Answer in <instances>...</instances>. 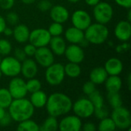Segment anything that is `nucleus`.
I'll use <instances>...</instances> for the list:
<instances>
[{
	"mask_svg": "<svg viewBox=\"0 0 131 131\" xmlns=\"http://www.w3.org/2000/svg\"><path fill=\"white\" fill-rule=\"evenodd\" d=\"M72 101L65 94L56 92L51 94L47 100L45 107L50 116L58 117L71 111Z\"/></svg>",
	"mask_w": 131,
	"mask_h": 131,
	"instance_id": "obj_1",
	"label": "nucleus"
},
{
	"mask_svg": "<svg viewBox=\"0 0 131 131\" xmlns=\"http://www.w3.org/2000/svg\"><path fill=\"white\" fill-rule=\"evenodd\" d=\"M35 112V107L28 99L19 98L13 99L8 107V114L12 120L16 122H21L31 119Z\"/></svg>",
	"mask_w": 131,
	"mask_h": 131,
	"instance_id": "obj_2",
	"label": "nucleus"
},
{
	"mask_svg": "<svg viewBox=\"0 0 131 131\" xmlns=\"http://www.w3.org/2000/svg\"><path fill=\"white\" fill-rule=\"evenodd\" d=\"M84 38L88 43L101 45L105 42L109 36V30L104 24H91L85 30Z\"/></svg>",
	"mask_w": 131,
	"mask_h": 131,
	"instance_id": "obj_3",
	"label": "nucleus"
},
{
	"mask_svg": "<svg viewBox=\"0 0 131 131\" xmlns=\"http://www.w3.org/2000/svg\"><path fill=\"white\" fill-rule=\"evenodd\" d=\"M65 77L64 65L61 63H53L47 67L45 71V79L51 86H57L62 83Z\"/></svg>",
	"mask_w": 131,
	"mask_h": 131,
	"instance_id": "obj_4",
	"label": "nucleus"
},
{
	"mask_svg": "<svg viewBox=\"0 0 131 131\" xmlns=\"http://www.w3.org/2000/svg\"><path fill=\"white\" fill-rule=\"evenodd\" d=\"M111 119L114 122L116 127L121 130L130 129L131 126V114L130 111L121 106L114 108L111 114Z\"/></svg>",
	"mask_w": 131,
	"mask_h": 131,
	"instance_id": "obj_5",
	"label": "nucleus"
},
{
	"mask_svg": "<svg viewBox=\"0 0 131 131\" xmlns=\"http://www.w3.org/2000/svg\"><path fill=\"white\" fill-rule=\"evenodd\" d=\"M94 16L97 22L101 24H107L113 18L114 11L112 6L105 2H99L93 11Z\"/></svg>",
	"mask_w": 131,
	"mask_h": 131,
	"instance_id": "obj_6",
	"label": "nucleus"
},
{
	"mask_svg": "<svg viewBox=\"0 0 131 131\" xmlns=\"http://www.w3.org/2000/svg\"><path fill=\"white\" fill-rule=\"evenodd\" d=\"M0 71L2 74L7 77H16L21 73V61L15 57H6L2 59Z\"/></svg>",
	"mask_w": 131,
	"mask_h": 131,
	"instance_id": "obj_7",
	"label": "nucleus"
},
{
	"mask_svg": "<svg viewBox=\"0 0 131 131\" xmlns=\"http://www.w3.org/2000/svg\"><path fill=\"white\" fill-rule=\"evenodd\" d=\"M71 109L78 117L88 118L94 114V107L89 98H80L72 104Z\"/></svg>",
	"mask_w": 131,
	"mask_h": 131,
	"instance_id": "obj_8",
	"label": "nucleus"
},
{
	"mask_svg": "<svg viewBox=\"0 0 131 131\" xmlns=\"http://www.w3.org/2000/svg\"><path fill=\"white\" fill-rule=\"evenodd\" d=\"M51 35L45 28H36L30 31L28 41L36 48L45 47L49 44Z\"/></svg>",
	"mask_w": 131,
	"mask_h": 131,
	"instance_id": "obj_9",
	"label": "nucleus"
},
{
	"mask_svg": "<svg viewBox=\"0 0 131 131\" xmlns=\"http://www.w3.org/2000/svg\"><path fill=\"white\" fill-rule=\"evenodd\" d=\"M8 90L13 99L23 98L28 93L26 88V82L23 79L17 77H14L11 80Z\"/></svg>",
	"mask_w": 131,
	"mask_h": 131,
	"instance_id": "obj_10",
	"label": "nucleus"
},
{
	"mask_svg": "<svg viewBox=\"0 0 131 131\" xmlns=\"http://www.w3.org/2000/svg\"><path fill=\"white\" fill-rule=\"evenodd\" d=\"M34 56L37 63L44 68L50 66L54 61L53 52L50 48H47V46L37 48Z\"/></svg>",
	"mask_w": 131,
	"mask_h": 131,
	"instance_id": "obj_11",
	"label": "nucleus"
},
{
	"mask_svg": "<svg viewBox=\"0 0 131 131\" xmlns=\"http://www.w3.org/2000/svg\"><path fill=\"white\" fill-rule=\"evenodd\" d=\"M81 127V120L76 115L67 116L58 123V129L61 131H79Z\"/></svg>",
	"mask_w": 131,
	"mask_h": 131,
	"instance_id": "obj_12",
	"label": "nucleus"
},
{
	"mask_svg": "<svg viewBox=\"0 0 131 131\" xmlns=\"http://www.w3.org/2000/svg\"><path fill=\"white\" fill-rule=\"evenodd\" d=\"M71 21L73 26L84 31L91 24V18L86 11L76 10L72 14Z\"/></svg>",
	"mask_w": 131,
	"mask_h": 131,
	"instance_id": "obj_13",
	"label": "nucleus"
},
{
	"mask_svg": "<svg viewBox=\"0 0 131 131\" xmlns=\"http://www.w3.org/2000/svg\"><path fill=\"white\" fill-rule=\"evenodd\" d=\"M64 54L69 62L80 64L84 59V52L83 48L76 44H71L68 47H66Z\"/></svg>",
	"mask_w": 131,
	"mask_h": 131,
	"instance_id": "obj_14",
	"label": "nucleus"
},
{
	"mask_svg": "<svg viewBox=\"0 0 131 131\" xmlns=\"http://www.w3.org/2000/svg\"><path fill=\"white\" fill-rule=\"evenodd\" d=\"M116 38L121 41H127L131 36V24L128 21H119L114 28Z\"/></svg>",
	"mask_w": 131,
	"mask_h": 131,
	"instance_id": "obj_15",
	"label": "nucleus"
},
{
	"mask_svg": "<svg viewBox=\"0 0 131 131\" xmlns=\"http://www.w3.org/2000/svg\"><path fill=\"white\" fill-rule=\"evenodd\" d=\"M50 16L54 22L64 23L69 18L68 10L60 5H54L50 9Z\"/></svg>",
	"mask_w": 131,
	"mask_h": 131,
	"instance_id": "obj_16",
	"label": "nucleus"
},
{
	"mask_svg": "<svg viewBox=\"0 0 131 131\" xmlns=\"http://www.w3.org/2000/svg\"><path fill=\"white\" fill-rule=\"evenodd\" d=\"M21 72L22 75L28 79L35 78L38 73L37 63L30 58L25 59L21 64Z\"/></svg>",
	"mask_w": 131,
	"mask_h": 131,
	"instance_id": "obj_17",
	"label": "nucleus"
},
{
	"mask_svg": "<svg viewBox=\"0 0 131 131\" xmlns=\"http://www.w3.org/2000/svg\"><path fill=\"white\" fill-rule=\"evenodd\" d=\"M64 36L67 41L70 43L78 45L84 39V32L82 30L73 26L68 28L65 31Z\"/></svg>",
	"mask_w": 131,
	"mask_h": 131,
	"instance_id": "obj_18",
	"label": "nucleus"
},
{
	"mask_svg": "<svg viewBox=\"0 0 131 131\" xmlns=\"http://www.w3.org/2000/svg\"><path fill=\"white\" fill-rule=\"evenodd\" d=\"M104 68L108 75H119L123 71V63L119 58H111L106 61Z\"/></svg>",
	"mask_w": 131,
	"mask_h": 131,
	"instance_id": "obj_19",
	"label": "nucleus"
},
{
	"mask_svg": "<svg viewBox=\"0 0 131 131\" xmlns=\"http://www.w3.org/2000/svg\"><path fill=\"white\" fill-rule=\"evenodd\" d=\"M51 50L53 54L56 55H62L64 54L66 49V43L63 38L61 36H53L49 41Z\"/></svg>",
	"mask_w": 131,
	"mask_h": 131,
	"instance_id": "obj_20",
	"label": "nucleus"
},
{
	"mask_svg": "<svg viewBox=\"0 0 131 131\" xmlns=\"http://www.w3.org/2000/svg\"><path fill=\"white\" fill-rule=\"evenodd\" d=\"M30 31L27 25L24 24L18 25L15 27L13 30V36L16 41L18 43H25L27 41H28Z\"/></svg>",
	"mask_w": 131,
	"mask_h": 131,
	"instance_id": "obj_21",
	"label": "nucleus"
},
{
	"mask_svg": "<svg viewBox=\"0 0 131 131\" xmlns=\"http://www.w3.org/2000/svg\"><path fill=\"white\" fill-rule=\"evenodd\" d=\"M108 74L103 67H97L94 69L90 73V81L94 84H102L105 82Z\"/></svg>",
	"mask_w": 131,
	"mask_h": 131,
	"instance_id": "obj_22",
	"label": "nucleus"
},
{
	"mask_svg": "<svg viewBox=\"0 0 131 131\" xmlns=\"http://www.w3.org/2000/svg\"><path fill=\"white\" fill-rule=\"evenodd\" d=\"M105 88L108 93L119 92L122 88V80L118 75H110L105 81Z\"/></svg>",
	"mask_w": 131,
	"mask_h": 131,
	"instance_id": "obj_23",
	"label": "nucleus"
},
{
	"mask_svg": "<svg viewBox=\"0 0 131 131\" xmlns=\"http://www.w3.org/2000/svg\"><path fill=\"white\" fill-rule=\"evenodd\" d=\"M48 97L44 91L39 90L38 91L31 93L29 101L35 108H42L45 106Z\"/></svg>",
	"mask_w": 131,
	"mask_h": 131,
	"instance_id": "obj_24",
	"label": "nucleus"
},
{
	"mask_svg": "<svg viewBox=\"0 0 131 131\" xmlns=\"http://www.w3.org/2000/svg\"><path fill=\"white\" fill-rule=\"evenodd\" d=\"M64 68L65 75L71 78H76L79 77L81 73V68L77 63L69 62L64 67Z\"/></svg>",
	"mask_w": 131,
	"mask_h": 131,
	"instance_id": "obj_25",
	"label": "nucleus"
},
{
	"mask_svg": "<svg viewBox=\"0 0 131 131\" xmlns=\"http://www.w3.org/2000/svg\"><path fill=\"white\" fill-rule=\"evenodd\" d=\"M58 129V122L57 117L50 116L44 121L42 125L39 127L41 131H55Z\"/></svg>",
	"mask_w": 131,
	"mask_h": 131,
	"instance_id": "obj_26",
	"label": "nucleus"
},
{
	"mask_svg": "<svg viewBox=\"0 0 131 131\" xmlns=\"http://www.w3.org/2000/svg\"><path fill=\"white\" fill-rule=\"evenodd\" d=\"M17 130L18 131H38L39 126L35 121L28 119L19 122Z\"/></svg>",
	"mask_w": 131,
	"mask_h": 131,
	"instance_id": "obj_27",
	"label": "nucleus"
},
{
	"mask_svg": "<svg viewBox=\"0 0 131 131\" xmlns=\"http://www.w3.org/2000/svg\"><path fill=\"white\" fill-rule=\"evenodd\" d=\"M13 98L7 88H0V107L6 109L10 106Z\"/></svg>",
	"mask_w": 131,
	"mask_h": 131,
	"instance_id": "obj_28",
	"label": "nucleus"
},
{
	"mask_svg": "<svg viewBox=\"0 0 131 131\" xmlns=\"http://www.w3.org/2000/svg\"><path fill=\"white\" fill-rule=\"evenodd\" d=\"M116 125L113 120L107 117L101 120L97 130L100 131H114L116 130Z\"/></svg>",
	"mask_w": 131,
	"mask_h": 131,
	"instance_id": "obj_29",
	"label": "nucleus"
},
{
	"mask_svg": "<svg viewBox=\"0 0 131 131\" xmlns=\"http://www.w3.org/2000/svg\"><path fill=\"white\" fill-rule=\"evenodd\" d=\"M107 99L111 107L114 109L122 106L123 101L119 92H111L107 94Z\"/></svg>",
	"mask_w": 131,
	"mask_h": 131,
	"instance_id": "obj_30",
	"label": "nucleus"
},
{
	"mask_svg": "<svg viewBox=\"0 0 131 131\" xmlns=\"http://www.w3.org/2000/svg\"><path fill=\"white\" fill-rule=\"evenodd\" d=\"M90 101L92 102L94 108H97V107H101L102 106L104 105V97H102V95L101 94V93L95 90L93 93H91L90 95H88Z\"/></svg>",
	"mask_w": 131,
	"mask_h": 131,
	"instance_id": "obj_31",
	"label": "nucleus"
},
{
	"mask_svg": "<svg viewBox=\"0 0 131 131\" xmlns=\"http://www.w3.org/2000/svg\"><path fill=\"white\" fill-rule=\"evenodd\" d=\"M26 88L28 92L30 93H34L35 91H38L41 90V83L39 80L36 78H30L28 81L26 82Z\"/></svg>",
	"mask_w": 131,
	"mask_h": 131,
	"instance_id": "obj_32",
	"label": "nucleus"
},
{
	"mask_svg": "<svg viewBox=\"0 0 131 131\" xmlns=\"http://www.w3.org/2000/svg\"><path fill=\"white\" fill-rule=\"evenodd\" d=\"M48 31L50 33V35H51V37L60 36L64 31V28L62 26V24L54 21L52 24L50 25Z\"/></svg>",
	"mask_w": 131,
	"mask_h": 131,
	"instance_id": "obj_33",
	"label": "nucleus"
},
{
	"mask_svg": "<svg viewBox=\"0 0 131 131\" xmlns=\"http://www.w3.org/2000/svg\"><path fill=\"white\" fill-rule=\"evenodd\" d=\"M12 51V45L6 39H0V54L8 55Z\"/></svg>",
	"mask_w": 131,
	"mask_h": 131,
	"instance_id": "obj_34",
	"label": "nucleus"
},
{
	"mask_svg": "<svg viewBox=\"0 0 131 131\" xmlns=\"http://www.w3.org/2000/svg\"><path fill=\"white\" fill-rule=\"evenodd\" d=\"M94 114L95 115V117L99 119V120H102L105 117H107L109 115V111L107 110V108L106 107L105 105L101 107H97V108H94Z\"/></svg>",
	"mask_w": 131,
	"mask_h": 131,
	"instance_id": "obj_35",
	"label": "nucleus"
},
{
	"mask_svg": "<svg viewBox=\"0 0 131 131\" xmlns=\"http://www.w3.org/2000/svg\"><path fill=\"white\" fill-rule=\"evenodd\" d=\"M96 84H94L92 81H87L83 85V88H82V90H83V92L86 94V95H90L91 93H93L95 90H96V87H95Z\"/></svg>",
	"mask_w": 131,
	"mask_h": 131,
	"instance_id": "obj_36",
	"label": "nucleus"
},
{
	"mask_svg": "<svg viewBox=\"0 0 131 131\" xmlns=\"http://www.w3.org/2000/svg\"><path fill=\"white\" fill-rule=\"evenodd\" d=\"M52 7L51 2L50 0H41L38 3V8L41 12H47Z\"/></svg>",
	"mask_w": 131,
	"mask_h": 131,
	"instance_id": "obj_37",
	"label": "nucleus"
},
{
	"mask_svg": "<svg viewBox=\"0 0 131 131\" xmlns=\"http://www.w3.org/2000/svg\"><path fill=\"white\" fill-rule=\"evenodd\" d=\"M6 21L10 24V25H16L17 22L18 21V15L16 12H9L7 16H6Z\"/></svg>",
	"mask_w": 131,
	"mask_h": 131,
	"instance_id": "obj_38",
	"label": "nucleus"
},
{
	"mask_svg": "<svg viewBox=\"0 0 131 131\" xmlns=\"http://www.w3.org/2000/svg\"><path fill=\"white\" fill-rule=\"evenodd\" d=\"M36 49H37V48L35 46H34L33 45H31V43L26 45L23 48L26 56H34V54L36 51Z\"/></svg>",
	"mask_w": 131,
	"mask_h": 131,
	"instance_id": "obj_39",
	"label": "nucleus"
},
{
	"mask_svg": "<svg viewBox=\"0 0 131 131\" xmlns=\"http://www.w3.org/2000/svg\"><path fill=\"white\" fill-rule=\"evenodd\" d=\"M14 4L15 0H0V8L5 10L12 8Z\"/></svg>",
	"mask_w": 131,
	"mask_h": 131,
	"instance_id": "obj_40",
	"label": "nucleus"
},
{
	"mask_svg": "<svg viewBox=\"0 0 131 131\" xmlns=\"http://www.w3.org/2000/svg\"><path fill=\"white\" fill-rule=\"evenodd\" d=\"M15 58L19 61H23L26 58V54L24 50L21 48H16L15 50Z\"/></svg>",
	"mask_w": 131,
	"mask_h": 131,
	"instance_id": "obj_41",
	"label": "nucleus"
},
{
	"mask_svg": "<svg viewBox=\"0 0 131 131\" xmlns=\"http://www.w3.org/2000/svg\"><path fill=\"white\" fill-rule=\"evenodd\" d=\"M115 2L121 6V7H124L125 8H130L131 7V0H114Z\"/></svg>",
	"mask_w": 131,
	"mask_h": 131,
	"instance_id": "obj_42",
	"label": "nucleus"
},
{
	"mask_svg": "<svg viewBox=\"0 0 131 131\" xmlns=\"http://www.w3.org/2000/svg\"><path fill=\"white\" fill-rule=\"evenodd\" d=\"M11 121H12V118H11L10 115L5 114V115L0 120V125L2 127H6L8 124H10Z\"/></svg>",
	"mask_w": 131,
	"mask_h": 131,
	"instance_id": "obj_43",
	"label": "nucleus"
},
{
	"mask_svg": "<svg viewBox=\"0 0 131 131\" xmlns=\"http://www.w3.org/2000/svg\"><path fill=\"white\" fill-rule=\"evenodd\" d=\"M81 128L83 129V130L84 131H95L96 130V126L94 124L91 123V122H88L85 123L83 127H81Z\"/></svg>",
	"mask_w": 131,
	"mask_h": 131,
	"instance_id": "obj_44",
	"label": "nucleus"
},
{
	"mask_svg": "<svg viewBox=\"0 0 131 131\" xmlns=\"http://www.w3.org/2000/svg\"><path fill=\"white\" fill-rule=\"evenodd\" d=\"M127 49H129V45H128V44H127V43H126V41H125V43H124V44H123V45H119V46H117V52L125 51H127Z\"/></svg>",
	"mask_w": 131,
	"mask_h": 131,
	"instance_id": "obj_45",
	"label": "nucleus"
},
{
	"mask_svg": "<svg viewBox=\"0 0 131 131\" xmlns=\"http://www.w3.org/2000/svg\"><path fill=\"white\" fill-rule=\"evenodd\" d=\"M5 27H6V21L5 18L0 15V34L3 32Z\"/></svg>",
	"mask_w": 131,
	"mask_h": 131,
	"instance_id": "obj_46",
	"label": "nucleus"
},
{
	"mask_svg": "<svg viewBox=\"0 0 131 131\" xmlns=\"http://www.w3.org/2000/svg\"><path fill=\"white\" fill-rule=\"evenodd\" d=\"M84 1L86 4L90 6H94L100 2V0H84Z\"/></svg>",
	"mask_w": 131,
	"mask_h": 131,
	"instance_id": "obj_47",
	"label": "nucleus"
},
{
	"mask_svg": "<svg viewBox=\"0 0 131 131\" xmlns=\"http://www.w3.org/2000/svg\"><path fill=\"white\" fill-rule=\"evenodd\" d=\"M2 33H4L5 35H6V36H11L12 35V33H13V30H12L10 28L5 27Z\"/></svg>",
	"mask_w": 131,
	"mask_h": 131,
	"instance_id": "obj_48",
	"label": "nucleus"
},
{
	"mask_svg": "<svg viewBox=\"0 0 131 131\" xmlns=\"http://www.w3.org/2000/svg\"><path fill=\"white\" fill-rule=\"evenodd\" d=\"M5 114H6L5 109L3 108V107H0V120L5 115Z\"/></svg>",
	"mask_w": 131,
	"mask_h": 131,
	"instance_id": "obj_49",
	"label": "nucleus"
},
{
	"mask_svg": "<svg viewBox=\"0 0 131 131\" xmlns=\"http://www.w3.org/2000/svg\"><path fill=\"white\" fill-rule=\"evenodd\" d=\"M24 4H26V5H30V4H32L33 2H35L36 0H21Z\"/></svg>",
	"mask_w": 131,
	"mask_h": 131,
	"instance_id": "obj_50",
	"label": "nucleus"
},
{
	"mask_svg": "<svg viewBox=\"0 0 131 131\" xmlns=\"http://www.w3.org/2000/svg\"><path fill=\"white\" fill-rule=\"evenodd\" d=\"M130 83H131V75L130 74L128 75V79H127V84H128V88L130 89Z\"/></svg>",
	"mask_w": 131,
	"mask_h": 131,
	"instance_id": "obj_51",
	"label": "nucleus"
},
{
	"mask_svg": "<svg viewBox=\"0 0 131 131\" xmlns=\"http://www.w3.org/2000/svg\"><path fill=\"white\" fill-rule=\"evenodd\" d=\"M127 21L130 22L131 21V11L130 8H129V11H128V13H127Z\"/></svg>",
	"mask_w": 131,
	"mask_h": 131,
	"instance_id": "obj_52",
	"label": "nucleus"
},
{
	"mask_svg": "<svg viewBox=\"0 0 131 131\" xmlns=\"http://www.w3.org/2000/svg\"><path fill=\"white\" fill-rule=\"evenodd\" d=\"M68 2H72V3H76V2H78L79 0H68Z\"/></svg>",
	"mask_w": 131,
	"mask_h": 131,
	"instance_id": "obj_53",
	"label": "nucleus"
},
{
	"mask_svg": "<svg viewBox=\"0 0 131 131\" xmlns=\"http://www.w3.org/2000/svg\"><path fill=\"white\" fill-rule=\"evenodd\" d=\"M2 72H1V71H0V78H1V77H2Z\"/></svg>",
	"mask_w": 131,
	"mask_h": 131,
	"instance_id": "obj_54",
	"label": "nucleus"
},
{
	"mask_svg": "<svg viewBox=\"0 0 131 131\" xmlns=\"http://www.w3.org/2000/svg\"><path fill=\"white\" fill-rule=\"evenodd\" d=\"M1 61H2V58H1V54H0V63H1Z\"/></svg>",
	"mask_w": 131,
	"mask_h": 131,
	"instance_id": "obj_55",
	"label": "nucleus"
}]
</instances>
